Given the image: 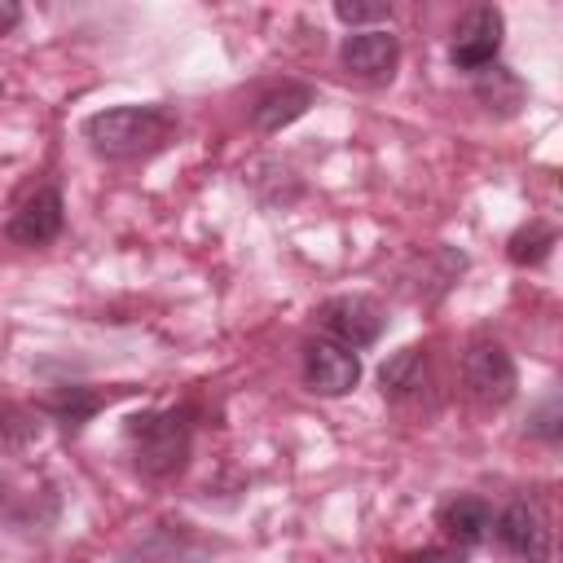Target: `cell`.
I'll use <instances>...</instances> for the list:
<instances>
[{
  "label": "cell",
  "mask_w": 563,
  "mask_h": 563,
  "mask_svg": "<svg viewBox=\"0 0 563 563\" xmlns=\"http://www.w3.org/2000/svg\"><path fill=\"white\" fill-rule=\"evenodd\" d=\"M176 136V114L167 106H114L84 119V141L97 158L136 163L158 154Z\"/></svg>",
  "instance_id": "obj_1"
},
{
  "label": "cell",
  "mask_w": 563,
  "mask_h": 563,
  "mask_svg": "<svg viewBox=\"0 0 563 563\" xmlns=\"http://www.w3.org/2000/svg\"><path fill=\"white\" fill-rule=\"evenodd\" d=\"M123 440H128V453L141 475L167 479V475L185 471V462H189L194 413L185 405L180 409H141L123 422Z\"/></svg>",
  "instance_id": "obj_2"
},
{
  "label": "cell",
  "mask_w": 563,
  "mask_h": 563,
  "mask_svg": "<svg viewBox=\"0 0 563 563\" xmlns=\"http://www.w3.org/2000/svg\"><path fill=\"white\" fill-rule=\"evenodd\" d=\"M317 321H321L325 339H334V343H343L352 352L378 343L383 330H387V312L369 295H334V299H325L317 308Z\"/></svg>",
  "instance_id": "obj_3"
},
{
  "label": "cell",
  "mask_w": 563,
  "mask_h": 563,
  "mask_svg": "<svg viewBox=\"0 0 563 563\" xmlns=\"http://www.w3.org/2000/svg\"><path fill=\"white\" fill-rule=\"evenodd\" d=\"M462 378H466V391H471L479 405H488V409L510 405V396H515V387H519L515 361H510V352H506L497 339H479V343L466 347V356H462Z\"/></svg>",
  "instance_id": "obj_4"
},
{
  "label": "cell",
  "mask_w": 563,
  "mask_h": 563,
  "mask_svg": "<svg viewBox=\"0 0 563 563\" xmlns=\"http://www.w3.org/2000/svg\"><path fill=\"white\" fill-rule=\"evenodd\" d=\"M501 35H506V18H501V9H497V4H475V9L457 22V31H453L449 62H453L457 70L479 75V70H488V66L497 62V53H501Z\"/></svg>",
  "instance_id": "obj_5"
},
{
  "label": "cell",
  "mask_w": 563,
  "mask_h": 563,
  "mask_svg": "<svg viewBox=\"0 0 563 563\" xmlns=\"http://www.w3.org/2000/svg\"><path fill=\"white\" fill-rule=\"evenodd\" d=\"M493 537L519 563H550V523L532 501H510L493 515Z\"/></svg>",
  "instance_id": "obj_6"
},
{
  "label": "cell",
  "mask_w": 563,
  "mask_h": 563,
  "mask_svg": "<svg viewBox=\"0 0 563 563\" xmlns=\"http://www.w3.org/2000/svg\"><path fill=\"white\" fill-rule=\"evenodd\" d=\"M339 62L347 75H356L361 84H391L396 66H400V40L383 26H365V31H352L343 44H339Z\"/></svg>",
  "instance_id": "obj_7"
},
{
  "label": "cell",
  "mask_w": 563,
  "mask_h": 563,
  "mask_svg": "<svg viewBox=\"0 0 563 563\" xmlns=\"http://www.w3.org/2000/svg\"><path fill=\"white\" fill-rule=\"evenodd\" d=\"M303 383L317 396H347L361 383V356L334 339H308L303 343Z\"/></svg>",
  "instance_id": "obj_8"
},
{
  "label": "cell",
  "mask_w": 563,
  "mask_h": 563,
  "mask_svg": "<svg viewBox=\"0 0 563 563\" xmlns=\"http://www.w3.org/2000/svg\"><path fill=\"white\" fill-rule=\"evenodd\" d=\"M62 224H66V202H62L57 185H35V189L13 207L4 233H9V242H18V246H44V242H53V238L62 233Z\"/></svg>",
  "instance_id": "obj_9"
},
{
  "label": "cell",
  "mask_w": 563,
  "mask_h": 563,
  "mask_svg": "<svg viewBox=\"0 0 563 563\" xmlns=\"http://www.w3.org/2000/svg\"><path fill=\"white\" fill-rule=\"evenodd\" d=\"M312 101H317V88H312V84L286 79V84L268 88V92L255 101L251 123H255L260 132H282L286 123H295L299 114H308V106H312Z\"/></svg>",
  "instance_id": "obj_10"
},
{
  "label": "cell",
  "mask_w": 563,
  "mask_h": 563,
  "mask_svg": "<svg viewBox=\"0 0 563 563\" xmlns=\"http://www.w3.org/2000/svg\"><path fill=\"white\" fill-rule=\"evenodd\" d=\"M378 387L387 400L405 405V400H418L427 387H431V361L422 347H400L383 369H378Z\"/></svg>",
  "instance_id": "obj_11"
},
{
  "label": "cell",
  "mask_w": 563,
  "mask_h": 563,
  "mask_svg": "<svg viewBox=\"0 0 563 563\" xmlns=\"http://www.w3.org/2000/svg\"><path fill=\"white\" fill-rule=\"evenodd\" d=\"M440 528H444L449 541L471 550V545H479L493 532V506L484 497H449L440 506Z\"/></svg>",
  "instance_id": "obj_12"
},
{
  "label": "cell",
  "mask_w": 563,
  "mask_h": 563,
  "mask_svg": "<svg viewBox=\"0 0 563 563\" xmlns=\"http://www.w3.org/2000/svg\"><path fill=\"white\" fill-rule=\"evenodd\" d=\"M475 101H479L488 114L510 119V114H519V110H523V101H528V84H523L510 66L493 62L488 70H479V75H475Z\"/></svg>",
  "instance_id": "obj_13"
},
{
  "label": "cell",
  "mask_w": 563,
  "mask_h": 563,
  "mask_svg": "<svg viewBox=\"0 0 563 563\" xmlns=\"http://www.w3.org/2000/svg\"><path fill=\"white\" fill-rule=\"evenodd\" d=\"M106 405V396L101 391H92V387H79V383H66V387H57V391H48L44 396V413L53 418V422H62L66 431H79L97 409Z\"/></svg>",
  "instance_id": "obj_14"
},
{
  "label": "cell",
  "mask_w": 563,
  "mask_h": 563,
  "mask_svg": "<svg viewBox=\"0 0 563 563\" xmlns=\"http://www.w3.org/2000/svg\"><path fill=\"white\" fill-rule=\"evenodd\" d=\"M559 246V229L554 224H545V220H528L523 229H515L510 233V242H506V255H510V264H519V268H537V264H545L550 260V251Z\"/></svg>",
  "instance_id": "obj_15"
},
{
  "label": "cell",
  "mask_w": 563,
  "mask_h": 563,
  "mask_svg": "<svg viewBox=\"0 0 563 563\" xmlns=\"http://www.w3.org/2000/svg\"><path fill=\"white\" fill-rule=\"evenodd\" d=\"M40 440V413L26 405H0V457L26 453Z\"/></svg>",
  "instance_id": "obj_16"
},
{
  "label": "cell",
  "mask_w": 563,
  "mask_h": 563,
  "mask_svg": "<svg viewBox=\"0 0 563 563\" xmlns=\"http://www.w3.org/2000/svg\"><path fill=\"white\" fill-rule=\"evenodd\" d=\"M180 541H189V528H185V523L176 528V541H172V523H158V528L136 545V554H141L145 563H202V559H207L202 550H180Z\"/></svg>",
  "instance_id": "obj_17"
},
{
  "label": "cell",
  "mask_w": 563,
  "mask_h": 563,
  "mask_svg": "<svg viewBox=\"0 0 563 563\" xmlns=\"http://www.w3.org/2000/svg\"><path fill=\"white\" fill-rule=\"evenodd\" d=\"M334 18L347 22V26H365V22H387L391 18V4H356V0H339L334 4Z\"/></svg>",
  "instance_id": "obj_18"
},
{
  "label": "cell",
  "mask_w": 563,
  "mask_h": 563,
  "mask_svg": "<svg viewBox=\"0 0 563 563\" xmlns=\"http://www.w3.org/2000/svg\"><path fill=\"white\" fill-rule=\"evenodd\" d=\"M559 422H563V409H559V400L550 396V400H545V405L532 413L528 431H532V435H541L545 444H559Z\"/></svg>",
  "instance_id": "obj_19"
},
{
  "label": "cell",
  "mask_w": 563,
  "mask_h": 563,
  "mask_svg": "<svg viewBox=\"0 0 563 563\" xmlns=\"http://www.w3.org/2000/svg\"><path fill=\"white\" fill-rule=\"evenodd\" d=\"M405 563H466V554L462 550H418V554H409Z\"/></svg>",
  "instance_id": "obj_20"
},
{
  "label": "cell",
  "mask_w": 563,
  "mask_h": 563,
  "mask_svg": "<svg viewBox=\"0 0 563 563\" xmlns=\"http://www.w3.org/2000/svg\"><path fill=\"white\" fill-rule=\"evenodd\" d=\"M18 22H22V9L13 0H0V35H9Z\"/></svg>",
  "instance_id": "obj_21"
},
{
  "label": "cell",
  "mask_w": 563,
  "mask_h": 563,
  "mask_svg": "<svg viewBox=\"0 0 563 563\" xmlns=\"http://www.w3.org/2000/svg\"><path fill=\"white\" fill-rule=\"evenodd\" d=\"M9 501H13V484L0 479V510H9Z\"/></svg>",
  "instance_id": "obj_22"
}]
</instances>
